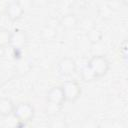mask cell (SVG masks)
I'll return each mask as SVG.
<instances>
[{"label":"cell","mask_w":128,"mask_h":128,"mask_svg":"<svg viewBox=\"0 0 128 128\" xmlns=\"http://www.w3.org/2000/svg\"><path fill=\"white\" fill-rule=\"evenodd\" d=\"M88 66L91 68V70L94 72L97 78H100L109 71L110 68V62L104 55H94L90 58V60L87 62Z\"/></svg>","instance_id":"6da1fadb"},{"label":"cell","mask_w":128,"mask_h":128,"mask_svg":"<svg viewBox=\"0 0 128 128\" xmlns=\"http://www.w3.org/2000/svg\"><path fill=\"white\" fill-rule=\"evenodd\" d=\"M13 115L18 122H30L35 115V108L30 102H20L15 105Z\"/></svg>","instance_id":"7a4b0ae2"},{"label":"cell","mask_w":128,"mask_h":128,"mask_svg":"<svg viewBox=\"0 0 128 128\" xmlns=\"http://www.w3.org/2000/svg\"><path fill=\"white\" fill-rule=\"evenodd\" d=\"M61 88L64 93L65 101L67 102H75L81 95L82 89L80 84L76 80H67L62 85Z\"/></svg>","instance_id":"3957f363"},{"label":"cell","mask_w":128,"mask_h":128,"mask_svg":"<svg viewBox=\"0 0 128 128\" xmlns=\"http://www.w3.org/2000/svg\"><path fill=\"white\" fill-rule=\"evenodd\" d=\"M28 42V35L25 30L23 29H15L13 32H11V38H10V44L14 50H21L23 49Z\"/></svg>","instance_id":"277c9868"},{"label":"cell","mask_w":128,"mask_h":128,"mask_svg":"<svg viewBox=\"0 0 128 128\" xmlns=\"http://www.w3.org/2000/svg\"><path fill=\"white\" fill-rule=\"evenodd\" d=\"M58 72L62 76H71L76 72L77 65L73 58L71 57H63L57 63Z\"/></svg>","instance_id":"5b68a950"},{"label":"cell","mask_w":128,"mask_h":128,"mask_svg":"<svg viewBox=\"0 0 128 128\" xmlns=\"http://www.w3.org/2000/svg\"><path fill=\"white\" fill-rule=\"evenodd\" d=\"M6 14L8 16V18L12 21H17L19 20L23 14H24V8L22 6V4L19 1L13 0L10 1L7 6H6Z\"/></svg>","instance_id":"8992f818"},{"label":"cell","mask_w":128,"mask_h":128,"mask_svg":"<svg viewBox=\"0 0 128 128\" xmlns=\"http://www.w3.org/2000/svg\"><path fill=\"white\" fill-rule=\"evenodd\" d=\"M46 99H47V102H51V103H55V104H59V105H63L64 102H66L61 86L51 87L47 91Z\"/></svg>","instance_id":"52a82bcc"},{"label":"cell","mask_w":128,"mask_h":128,"mask_svg":"<svg viewBox=\"0 0 128 128\" xmlns=\"http://www.w3.org/2000/svg\"><path fill=\"white\" fill-rule=\"evenodd\" d=\"M58 23L61 27H63L64 29H73L75 27L78 26V23H79V19L78 17L76 16L75 13H72V12H68V13H65L63 14L59 20H58Z\"/></svg>","instance_id":"ba28073f"},{"label":"cell","mask_w":128,"mask_h":128,"mask_svg":"<svg viewBox=\"0 0 128 128\" xmlns=\"http://www.w3.org/2000/svg\"><path fill=\"white\" fill-rule=\"evenodd\" d=\"M14 103L10 98L3 97L0 98V115L1 116H10L13 114L14 111Z\"/></svg>","instance_id":"9c48e42d"},{"label":"cell","mask_w":128,"mask_h":128,"mask_svg":"<svg viewBox=\"0 0 128 128\" xmlns=\"http://www.w3.org/2000/svg\"><path fill=\"white\" fill-rule=\"evenodd\" d=\"M57 28L53 27V26H49V25H44L41 30H40V37L43 41L46 42H50L53 41L56 37H57Z\"/></svg>","instance_id":"30bf717a"},{"label":"cell","mask_w":128,"mask_h":128,"mask_svg":"<svg viewBox=\"0 0 128 128\" xmlns=\"http://www.w3.org/2000/svg\"><path fill=\"white\" fill-rule=\"evenodd\" d=\"M86 37H87V40L91 43V44H96L98 42H100L103 38V32L96 28V27H93L91 28L90 30H88L86 32Z\"/></svg>","instance_id":"8fae6325"},{"label":"cell","mask_w":128,"mask_h":128,"mask_svg":"<svg viewBox=\"0 0 128 128\" xmlns=\"http://www.w3.org/2000/svg\"><path fill=\"white\" fill-rule=\"evenodd\" d=\"M81 78L85 82H91V81H94L97 79L96 75L94 74V72L91 70V68L88 66L87 63L81 69Z\"/></svg>","instance_id":"7c38bea8"},{"label":"cell","mask_w":128,"mask_h":128,"mask_svg":"<svg viewBox=\"0 0 128 128\" xmlns=\"http://www.w3.org/2000/svg\"><path fill=\"white\" fill-rule=\"evenodd\" d=\"M49 128H68V124L65 118L57 115L51 117V120L49 122Z\"/></svg>","instance_id":"4fadbf2b"},{"label":"cell","mask_w":128,"mask_h":128,"mask_svg":"<svg viewBox=\"0 0 128 128\" xmlns=\"http://www.w3.org/2000/svg\"><path fill=\"white\" fill-rule=\"evenodd\" d=\"M63 105H59V104H55V103H51V102H47L46 106H45V112L48 116L50 117H54L57 116L59 114V112L61 111Z\"/></svg>","instance_id":"5bb4252c"},{"label":"cell","mask_w":128,"mask_h":128,"mask_svg":"<svg viewBox=\"0 0 128 128\" xmlns=\"http://www.w3.org/2000/svg\"><path fill=\"white\" fill-rule=\"evenodd\" d=\"M11 31L6 28H0V47H5L10 44Z\"/></svg>","instance_id":"9a60e30c"},{"label":"cell","mask_w":128,"mask_h":128,"mask_svg":"<svg viewBox=\"0 0 128 128\" xmlns=\"http://www.w3.org/2000/svg\"><path fill=\"white\" fill-rule=\"evenodd\" d=\"M78 25H82L83 28L86 30V32H87L88 30H90L91 28L94 27V25H93V21H92L90 18H83L82 20L79 21Z\"/></svg>","instance_id":"2e32d148"},{"label":"cell","mask_w":128,"mask_h":128,"mask_svg":"<svg viewBox=\"0 0 128 128\" xmlns=\"http://www.w3.org/2000/svg\"><path fill=\"white\" fill-rule=\"evenodd\" d=\"M15 128H33L30 122H18Z\"/></svg>","instance_id":"e0dca14e"}]
</instances>
